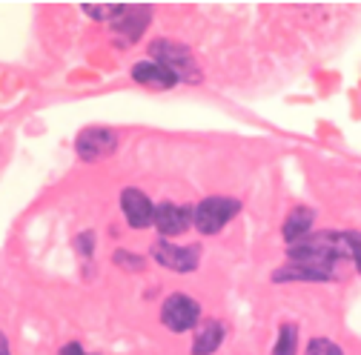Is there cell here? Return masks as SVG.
<instances>
[{"mask_svg": "<svg viewBox=\"0 0 361 355\" xmlns=\"http://www.w3.org/2000/svg\"><path fill=\"white\" fill-rule=\"evenodd\" d=\"M152 61L166 66L178 80H190V83H198L201 80V69L192 58V52L187 46H180L175 40H152Z\"/></svg>", "mask_w": 361, "mask_h": 355, "instance_id": "1", "label": "cell"}, {"mask_svg": "<svg viewBox=\"0 0 361 355\" xmlns=\"http://www.w3.org/2000/svg\"><path fill=\"white\" fill-rule=\"evenodd\" d=\"M241 204L235 198H204L195 209H192V224L198 227L201 235H215L221 232L230 220L238 215Z\"/></svg>", "mask_w": 361, "mask_h": 355, "instance_id": "2", "label": "cell"}, {"mask_svg": "<svg viewBox=\"0 0 361 355\" xmlns=\"http://www.w3.org/2000/svg\"><path fill=\"white\" fill-rule=\"evenodd\" d=\"M198 318H201V306H198V301L190 298V295L175 292V295H169V298L164 301V306H161V321H164V327L172 330V332H187V330H192V327L198 324Z\"/></svg>", "mask_w": 361, "mask_h": 355, "instance_id": "3", "label": "cell"}, {"mask_svg": "<svg viewBox=\"0 0 361 355\" xmlns=\"http://www.w3.org/2000/svg\"><path fill=\"white\" fill-rule=\"evenodd\" d=\"M75 149L83 161H101V158H109L118 149V135L112 129H104V126H89L78 135Z\"/></svg>", "mask_w": 361, "mask_h": 355, "instance_id": "4", "label": "cell"}, {"mask_svg": "<svg viewBox=\"0 0 361 355\" xmlns=\"http://www.w3.org/2000/svg\"><path fill=\"white\" fill-rule=\"evenodd\" d=\"M198 255L201 249L198 247H175L169 241H158L152 247V258L166 266V270H175V273H192L198 266Z\"/></svg>", "mask_w": 361, "mask_h": 355, "instance_id": "5", "label": "cell"}, {"mask_svg": "<svg viewBox=\"0 0 361 355\" xmlns=\"http://www.w3.org/2000/svg\"><path fill=\"white\" fill-rule=\"evenodd\" d=\"M121 206H123V218L129 220V227L144 230V227L155 224V206L141 189H135V187L123 189L121 192Z\"/></svg>", "mask_w": 361, "mask_h": 355, "instance_id": "6", "label": "cell"}, {"mask_svg": "<svg viewBox=\"0 0 361 355\" xmlns=\"http://www.w3.org/2000/svg\"><path fill=\"white\" fill-rule=\"evenodd\" d=\"M192 224V209L178 204H161L155 206V227L161 235H180Z\"/></svg>", "mask_w": 361, "mask_h": 355, "instance_id": "7", "label": "cell"}, {"mask_svg": "<svg viewBox=\"0 0 361 355\" xmlns=\"http://www.w3.org/2000/svg\"><path fill=\"white\" fill-rule=\"evenodd\" d=\"M149 18H152L149 6H123V12L112 20V29H115V35H121L123 40L132 43V40H138V35L149 23Z\"/></svg>", "mask_w": 361, "mask_h": 355, "instance_id": "8", "label": "cell"}, {"mask_svg": "<svg viewBox=\"0 0 361 355\" xmlns=\"http://www.w3.org/2000/svg\"><path fill=\"white\" fill-rule=\"evenodd\" d=\"M132 77L138 80V83L155 86V89H169V86L178 83V77H175L166 66H161V63H155V61H141V63H135V66H132Z\"/></svg>", "mask_w": 361, "mask_h": 355, "instance_id": "9", "label": "cell"}, {"mask_svg": "<svg viewBox=\"0 0 361 355\" xmlns=\"http://www.w3.org/2000/svg\"><path fill=\"white\" fill-rule=\"evenodd\" d=\"M312 220H315V212H312V209H307V206H295V209L287 215L284 227H281L287 247H290V244H298L301 238H307V235H310Z\"/></svg>", "mask_w": 361, "mask_h": 355, "instance_id": "10", "label": "cell"}, {"mask_svg": "<svg viewBox=\"0 0 361 355\" xmlns=\"http://www.w3.org/2000/svg\"><path fill=\"white\" fill-rule=\"evenodd\" d=\"M224 341V324L221 321H204L195 332L192 355H212Z\"/></svg>", "mask_w": 361, "mask_h": 355, "instance_id": "11", "label": "cell"}, {"mask_svg": "<svg viewBox=\"0 0 361 355\" xmlns=\"http://www.w3.org/2000/svg\"><path fill=\"white\" fill-rule=\"evenodd\" d=\"M295 344H298V327L295 324H281L273 355H295Z\"/></svg>", "mask_w": 361, "mask_h": 355, "instance_id": "12", "label": "cell"}, {"mask_svg": "<svg viewBox=\"0 0 361 355\" xmlns=\"http://www.w3.org/2000/svg\"><path fill=\"white\" fill-rule=\"evenodd\" d=\"M83 12H86V15H92V18H98V20H115V18L123 12V6H121V4H106V6L86 4Z\"/></svg>", "mask_w": 361, "mask_h": 355, "instance_id": "13", "label": "cell"}, {"mask_svg": "<svg viewBox=\"0 0 361 355\" xmlns=\"http://www.w3.org/2000/svg\"><path fill=\"white\" fill-rule=\"evenodd\" d=\"M307 355H341V347L327 338H312L307 344Z\"/></svg>", "mask_w": 361, "mask_h": 355, "instance_id": "14", "label": "cell"}, {"mask_svg": "<svg viewBox=\"0 0 361 355\" xmlns=\"http://www.w3.org/2000/svg\"><path fill=\"white\" fill-rule=\"evenodd\" d=\"M347 241H350V258L355 261L358 273H361V235L358 232H347Z\"/></svg>", "mask_w": 361, "mask_h": 355, "instance_id": "15", "label": "cell"}, {"mask_svg": "<svg viewBox=\"0 0 361 355\" xmlns=\"http://www.w3.org/2000/svg\"><path fill=\"white\" fill-rule=\"evenodd\" d=\"M115 263L132 266V270H141L144 266V261H138V255H132V252H115Z\"/></svg>", "mask_w": 361, "mask_h": 355, "instance_id": "16", "label": "cell"}, {"mask_svg": "<svg viewBox=\"0 0 361 355\" xmlns=\"http://www.w3.org/2000/svg\"><path fill=\"white\" fill-rule=\"evenodd\" d=\"M63 355H86V352L78 344H69V347H63Z\"/></svg>", "mask_w": 361, "mask_h": 355, "instance_id": "17", "label": "cell"}, {"mask_svg": "<svg viewBox=\"0 0 361 355\" xmlns=\"http://www.w3.org/2000/svg\"><path fill=\"white\" fill-rule=\"evenodd\" d=\"M0 355H12V352H9V341H6L4 332H0Z\"/></svg>", "mask_w": 361, "mask_h": 355, "instance_id": "18", "label": "cell"}]
</instances>
